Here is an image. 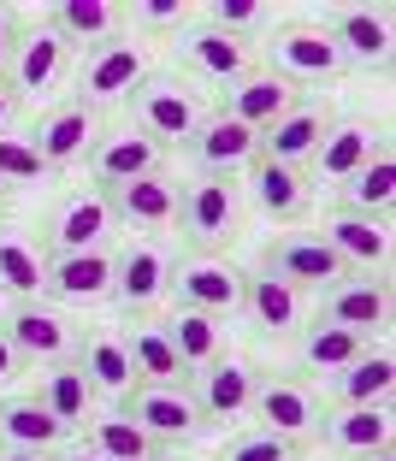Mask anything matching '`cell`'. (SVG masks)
<instances>
[{
    "mask_svg": "<svg viewBox=\"0 0 396 461\" xmlns=\"http://www.w3.org/2000/svg\"><path fill=\"white\" fill-rule=\"evenodd\" d=\"M243 285H248V272H237L225 255H184L178 272H172V296H178V308L213 313V320L243 313Z\"/></svg>",
    "mask_w": 396,
    "mask_h": 461,
    "instance_id": "30bf717a",
    "label": "cell"
},
{
    "mask_svg": "<svg viewBox=\"0 0 396 461\" xmlns=\"http://www.w3.org/2000/svg\"><path fill=\"white\" fill-rule=\"evenodd\" d=\"M266 71L290 89H326L343 77V54L331 48L326 24H284L266 36Z\"/></svg>",
    "mask_w": 396,
    "mask_h": 461,
    "instance_id": "5b68a950",
    "label": "cell"
},
{
    "mask_svg": "<svg viewBox=\"0 0 396 461\" xmlns=\"http://www.w3.org/2000/svg\"><path fill=\"white\" fill-rule=\"evenodd\" d=\"M66 71H71V48L48 24L13 36V54H6V83L18 89V101H24V95H54L59 83H66Z\"/></svg>",
    "mask_w": 396,
    "mask_h": 461,
    "instance_id": "ffe728a7",
    "label": "cell"
},
{
    "mask_svg": "<svg viewBox=\"0 0 396 461\" xmlns=\"http://www.w3.org/2000/svg\"><path fill=\"white\" fill-rule=\"evenodd\" d=\"M119 414H130L160 449L190 444V438L202 432V408H195L190 384H137V391L119 402Z\"/></svg>",
    "mask_w": 396,
    "mask_h": 461,
    "instance_id": "4fadbf2b",
    "label": "cell"
},
{
    "mask_svg": "<svg viewBox=\"0 0 396 461\" xmlns=\"http://www.w3.org/2000/svg\"><path fill=\"white\" fill-rule=\"evenodd\" d=\"M124 113H130V131H142L160 149H184L207 119V95L178 71H148V77L124 95Z\"/></svg>",
    "mask_w": 396,
    "mask_h": 461,
    "instance_id": "6da1fadb",
    "label": "cell"
},
{
    "mask_svg": "<svg viewBox=\"0 0 396 461\" xmlns=\"http://www.w3.org/2000/svg\"><path fill=\"white\" fill-rule=\"evenodd\" d=\"M36 402L54 414L66 432H77V426H89V408H95V396H89V379H83L77 366H41V391Z\"/></svg>",
    "mask_w": 396,
    "mask_h": 461,
    "instance_id": "74e56055",
    "label": "cell"
},
{
    "mask_svg": "<svg viewBox=\"0 0 396 461\" xmlns=\"http://www.w3.org/2000/svg\"><path fill=\"white\" fill-rule=\"evenodd\" d=\"M71 366H77L83 379H89V396H101V402H124V396L142 384L119 331H83L77 361H71Z\"/></svg>",
    "mask_w": 396,
    "mask_h": 461,
    "instance_id": "d4e9b609",
    "label": "cell"
},
{
    "mask_svg": "<svg viewBox=\"0 0 396 461\" xmlns=\"http://www.w3.org/2000/svg\"><path fill=\"white\" fill-rule=\"evenodd\" d=\"M178 230L195 255H225L243 230V195L231 177H195L178 195Z\"/></svg>",
    "mask_w": 396,
    "mask_h": 461,
    "instance_id": "3957f363",
    "label": "cell"
},
{
    "mask_svg": "<svg viewBox=\"0 0 396 461\" xmlns=\"http://www.w3.org/2000/svg\"><path fill=\"white\" fill-rule=\"evenodd\" d=\"M166 338H172V349H178L184 373H202V366H213L219 355H225V343H231V326L225 320H213V313H195V308H178L172 320H166Z\"/></svg>",
    "mask_w": 396,
    "mask_h": 461,
    "instance_id": "836d02e7",
    "label": "cell"
},
{
    "mask_svg": "<svg viewBox=\"0 0 396 461\" xmlns=\"http://www.w3.org/2000/svg\"><path fill=\"white\" fill-rule=\"evenodd\" d=\"M54 461H107V456H101V449H89V444H83V449H71V456H54Z\"/></svg>",
    "mask_w": 396,
    "mask_h": 461,
    "instance_id": "7dc6e473",
    "label": "cell"
},
{
    "mask_svg": "<svg viewBox=\"0 0 396 461\" xmlns=\"http://www.w3.org/2000/svg\"><path fill=\"white\" fill-rule=\"evenodd\" d=\"M207 24L237 36V41H255L266 24H278V13L273 6H255V0H219V6H207Z\"/></svg>",
    "mask_w": 396,
    "mask_h": 461,
    "instance_id": "b9f144b4",
    "label": "cell"
},
{
    "mask_svg": "<svg viewBox=\"0 0 396 461\" xmlns=\"http://www.w3.org/2000/svg\"><path fill=\"white\" fill-rule=\"evenodd\" d=\"M379 124H367V119H338L326 131V142L314 149V160H308V184H349V177L367 166V154L379 149Z\"/></svg>",
    "mask_w": 396,
    "mask_h": 461,
    "instance_id": "484cf974",
    "label": "cell"
},
{
    "mask_svg": "<svg viewBox=\"0 0 396 461\" xmlns=\"http://www.w3.org/2000/svg\"><path fill=\"white\" fill-rule=\"evenodd\" d=\"M148 461H184V456H172V449H154V456Z\"/></svg>",
    "mask_w": 396,
    "mask_h": 461,
    "instance_id": "f907efd6",
    "label": "cell"
},
{
    "mask_svg": "<svg viewBox=\"0 0 396 461\" xmlns=\"http://www.w3.org/2000/svg\"><path fill=\"white\" fill-rule=\"evenodd\" d=\"M66 426L36 402V396H6L0 402V449H30V456H59Z\"/></svg>",
    "mask_w": 396,
    "mask_h": 461,
    "instance_id": "4dcf8cb0",
    "label": "cell"
},
{
    "mask_svg": "<svg viewBox=\"0 0 396 461\" xmlns=\"http://www.w3.org/2000/svg\"><path fill=\"white\" fill-rule=\"evenodd\" d=\"M18 107H24V101H18V89L6 77H0V136L13 131V119H18Z\"/></svg>",
    "mask_w": 396,
    "mask_h": 461,
    "instance_id": "ee69618b",
    "label": "cell"
},
{
    "mask_svg": "<svg viewBox=\"0 0 396 461\" xmlns=\"http://www.w3.org/2000/svg\"><path fill=\"white\" fill-rule=\"evenodd\" d=\"M255 391H260V366L255 361H237V355H219L213 366H202V373L190 379V396H195V408H202V426L248 420Z\"/></svg>",
    "mask_w": 396,
    "mask_h": 461,
    "instance_id": "5bb4252c",
    "label": "cell"
},
{
    "mask_svg": "<svg viewBox=\"0 0 396 461\" xmlns=\"http://www.w3.org/2000/svg\"><path fill=\"white\" fill-rule=\"evenodd\" d=\"M243 190H248V207H255L260 219H273V225H296V219L308 213V202H314L308 172H302V166H284V160H266V154L248 166Z\"/></svg>",
    "mask_w": 396,
    "mask_h": 461,
    "instance_id": "7402d4cb",
    "label": "cell"
},
{
    "mask_svg": "<svg viewBox=\"0 0 396 461\" xmlns=\"http://www.w3.org/2000/svg\"><path fill=\"white\" fill-rule=\"evenodd\" d=\"M148 77V54H142L137 36H112L101 41V48H89L77 66V101H89V107H107V101H124L137 83Z\"/></svg>",
    "mask_w": 396,
    "mask_h": 461,
    "instance_id": "8fae6325",
    "label": "cell"
},
{
    "mask_svg": "<svg viewBox=\"0 0 396 461\" xmlns=\"http://www.w3.org/2000/svg\"><path fill=\"white\" fill-rule=\"evenodd\" d=\"M18 36V13L13 6H0V41H13Z\"/></svg>",
    "mask_w": 396,
    "mask_h": 461,
    "instance_id": "bcb514c9",
    "label": "cell"
},
{
    "mask_svg": "<svg viewBox=\"0 0 396 461\" xmlns=\"http://www.w3.org/2000/svg\"><path fill=\"white\" fill-rule=\"evenodd\" d=\"M48 166H41V154L30 149L24 136H0V190H41V184H48Z\"/></svg>",
    "mask_w": 396,
    "mask_h": 461,
    "instance_id": "ab89813d",
    "label": "cell"
},
{
    "mask_svg": "<svg viewBox=\"0 0 396 461\" xmlns=\"http://www.w3.org/2000/svg\"><path fill=\"white\" fill-rule=\"evenodd\" d=\"M83 166H89V177H95V190H119V184H137V177L166 172V149L124 124V131H101Z\"/></svg>",
    "mask_w": 396,
    "mask_h": 461,
    "instance_id": "d6986e66",
    "label": "cell"
},
{
    "mask_svg": "<svg viewBox=\"0 0 396 461\" xmlns=\"http://www.w3.org/2000/svg\"><path fill=\"white\" fill-rule=\"evenodd\" d=\"M6 54H13V41H0V77H6Z\"/></svg>",
    "mask_w": 396,
    "mask_h": 461,
    "instance_id": "681fc988",
    "label": "cell"
},
{
    "mask_svg": "<svg viewBox=\"0 0 396 461\" xmlns=\"http://www.w3.org/2000/svg\"><path fill=\"white\" fill-rule=\"evenodd\" d=\"M361 461H396V456H391V449H384V456H361Z\"/></svg>",
    "mask_w": 396,
    "mask_h": 461,
    "instance_id": "816d5d0a",
    "label": "cell"
},
{
    "mask_svg": "<svg viewBox=\"0 0 396 461\" xmlns=\"http://www.w3.org/2000/svg\"><path fill=\"white\" fill-rule=\"evenodd\" d=\"M326 391H331V402H338V408H379V402H391V391H396V355L384 349V343H373V349L356 355L343 373H331Z\"/></svg>",
    "mask_w": 396,
    "mask_h": 461,
    "instance_id": "f1b7e54d",
    "label": "cell"
},
{
    "mask_svg": "<svg viewBox=\"0 0 396 461\" xmlns=\"http://www.w3.org/2000/svg\"><path fill=\"white\" fill-rule=\"evenodd\" d=\"M184 154H190V166L202 177H237V172H248V166L260 160V131L225 119V113H207L202 131L184 142Z\"/></svg>",
    "mask_w": 396,
    "mask_h": 461,
    "instance_id": "e0dca14e",
    "label": "cell"
},
{
    "mask_svg": "<svg viewBox=\"0 0 396 461\" xmlns=\"http://www.w3.org/2000/svg\"><path fill=\"white\" fill-rule=\"evenodd\" d=\"M320 320L361 338H379L391 326V278H338L320 302Z\"/></svg>",
    "mask_w": 396,
    "mask_h": 461,
    "instance_id": "603a6c76",
    "label": "cell"
},
{
    "mask_svg": "<svg viewBox=\"0 0 396 461\" xmlns=\"http://www.w3.org/2000/svg\"><path fill=\"white\" fill-rule=\"evenodd\" d=\"M119 338L130 349V366H137L142 384H190V373H184V361H178V349H172L160 320H124Z\"/></svg>",
    "mask_w": 396,
    "mask_h": 461,
    "instance_id": "1f68e13d",
    "label": "cell"
},
{
    "mask_svg": "<svg viewBox=\"0 0 396 461\" xmlns=\"http://www.w3.org/2000/svg\"><path fill=\"white\" fill-rule=\"evenodd\" d=\"M178 195H184L178 177L154 172V177H137V184L107 190V202H112V219H119L124 230H172L178 225Z\"/></svg>",
    "mask_w": 396,
    "mask_h": 461,
    "instance_id": "cb8c5ba5",
    "label": "cell"
},
{
    "mask_svg": "<svg viewBox=\"0 0 396 461\" xmlns=\"http://www.w3.org/2000/svg\"><path fill=\"white\" fill-rule=\"evenodd\" d=\"M331 124H338L331 101H320V95L302 101V95H296L273 124H266V131H260V154H266V160H284V166H302V172H308V160H314V149L326 142Z\"/></svg>",
    "mask_w": 396,
    "mask_h": 461,
    "instance_id": "2e32d148",
    "label": "cell"
},
{
    "mask_svg": "<svg viewBox=\"0 0 396 461\" xmlns=\"http://www.w3.org/2000/svg\"><path fill=\"white\" fill-rule=\"evenodd\" d=\"M172 59H178V77L207 83V89H231L237 77L255 71V41H237V36H225V30H213L202 18L195 30H184V36L172 41Z\"/></svg>",
    "mask_w": 396,
    "mask_h": 461,
    "instance_id": "8992f818",
    "label": "cell"
},
{
    "mask_svg": "<svg viewBox=\"0 0 396 461\" xmlns=\"http://www.w3.org/2000/svg\"><path fill=\"white\" fill-rule=\"evenodd\" d=\"M41 278H48V249L30 237V230H6L0 225V296H41Z\"/></svg>",
    "mask_w": 396,
    "mask_h": 461,
    "instance_id": "d590c367",
    "label": "cell"
},
{
    "mask_svg": "<svg viewBox=\"0 0 396 461\" xmlns=\"http://www.w3.org/2000/svg\"><path fill=\"white\" fill-rule=\"evenodd\" d=\"M18 373H24V361H18V349L6 343V331H0V384H13Z\"/></svg>",
    "mask_w": 396,
    "mask_h": 461,
    "instance_id": "f6af8a7d",
    "label": "cell"
},
{
    "mask_svg": "<svg viewBox=\"0 0 396 461\" xmlns=\"http://www.w3.org/2000/svg\"><path fill=\"white\" fill-rule=\"evenodd\" d=\"M326 449H338L343 461H361V456H384L396 444V420H391V402L379 408H326V426H320Z\"/></svg>",
    "mask_w": 396,
    "mask_h": 461,
    "instance_id": "4316f807",
    "label": "cell"
},
{
    "mask_svg": "<svg viewBox=\"0 0 396 461\" xmlns=\"http://www.w3.org/2000/svg\"><path fill=\"white\" fill-rule=\"evenodd\" d=\"M296 101V89L290 83H278L273 71H248V77H237L231 89H219V113L225 119H237V124H248V131H266V124L278 119V113Z\"/></svg>",
    "mask_w": 396,
    "mask_h": 461,
    "instance_id": "f546056e",
    "label": "cell"
},
{
    "mask_svg": "<svg viewBox=\"0 0 396 461\" xmlns=\"http://www.w3.org/2000/svg\"><path fill=\"white\" fill-rule=\"evenodd\" d=\"M367 349H373V338L314 320V326L302 331V343H296V361H302V373H320V379H331V373H343V366L356 361V355H367Z\"/></svg>",
    "mask_w": 396,
    "mask_h": 461,
    "instance_id": "8d00e7d4",
    "label": "cell"
},
{
    "mask_svg": "<svg viewBox=\"0 0 396 461\" xmlns=\"http://www.w3.org/2000/svg\"><path fill=\"white\" fill-rule=\"evenodd\" d=\"M326 36L331 48L343 54V71H379L391 77V59H396V36H391V13L384 6H343V13L326 18Z\"/></svg>",
    "mask_w": 396,
    "mask_h": 461,
    "instance_id": "7c38bea8",
    "label": "cell"
},
{
    "mask_svg": "<svg viewBox=\"0 0 396 461\" xmlns=\"http://www.w3.org/2000/svg\"><path fill=\"white\" fill-rule=\"evenodd\" d=\"M248 414L260 420V432L284 438V444H296V449L314 444L320 426H326V402H320L314 384H302V379H260Z\"/></svg>",
    "mask_w": 396,
    "mask_h": 461,
    "instance_id": "ba28073f",
    "label": "cell"
},
{
    "mask_svg": "<svg viewBox=\"0 0 396 461\" xmlns=\"http://www.w3.org/2000/svg\"><path fill=\"white\" fill-rule=\"evenodd\" d=\"M302 313H308V290L284 285V278H273V272H248V285H243V320L260 331V338L302 331Z\"/></svg>",
    "mask_w": 396,
    "mask_h": 461,
    "instance_id": "83f0119b",
    "label": "cell"
},
{
    "mask_svg": "<svg viewBox=\"0 0 396 461\" xmlns=\"http://www.w3.org/2000/svg\"><path fill=\"white\" fill-rule=\"evenodd\" d=\"M0 219H6V190H0Z\"/></svg>",
    "mask_w": 396,
    "mask_h": 461,
    "instance_id": "f5cc1de1",
    "label": "cell"
},
{
    "mask_svg": "<svg viewBox=\"0 0 396 461\" xmlns=\"http://www.w3.org/2000/svg\"><path fill=\"white\" fill-rule=\"evenodd\" d=\"M195 6L190 0H137V6H124V24L137 30V36H172V30H190Z\"/></svg>",
    "mask_w": 396,
    "mask_h": 461,
    "instance_id": "60d3db41",
    "label": "cell"
},
{
    "mask_svg": "<svg viewBox=\"0 0 396 461\" xmlns=\"http://www.w3.org/2000/svg\"><path fill=\"white\" fill-rule=\"evenodd\" d=\"M0 331H6V343L18 349L24 366H66V361H77V343H83V326L48 296L13 302L6 320H0Z\"/></svg>",
    "mask_w": 396,
    "mask_h": 461,
    "instance_id": "7a4b0ae2",
    "label": "cell"
},
{
    "mask_svg": "<svg viewBox=\"0 0 396 461\" xmlns=\"http://www.w3.org/2000/svg\"><path fill=\"white\" fill-rule=\"evenodd\" d=\"M343 202H349V213H367V219H384V225H391V207H396V154H391L384 136H379V149L367 154V166L343 184Z\"/></svg>",
    "mask_w": 396,
    "mask_h": 461,
    "instance_id": "e575fe53",
    "label": "cell"
},
{
    "mask_svg": "<svg viewBox=\"0 0 396 461\" xmlns=\"http://www.w3.org/2000/svg\"><path fill=\"white\" fill-rule=\"evenodd\" d=\"M326 249L343 260V272L349 278H391V225L384 219H367V213H331L326 219Z\"/></svg>",
    "mask_w": 396,
    "mask_h": 461,
    "instance_id": "9a60e30c",
    "label": "cell"
},
{
    "mask_svg": "<svg viewBox=\"0 0 396 461\" xmlns=\"http://www.w3.org/2000/svg\"><path fill=\"white\" fill-rule=\"evenodd\" d=\"M112 230H119V219H112V202L107 190H71L66 202L48 213V225H41V249L48 255H89V249H107Z\"/></svg>",
    "mask_w": 396,
    "mask_h": 461,
    "instance_id": "52a82bcc",
    "label": "cell"
},
{
    "mask_svg": "<svg viewBox=\"0 0 396 461\" xmlns=\"http://www.w3.org/2000/svg\"><path fill=\"white\" fill-rule=\"evenodd\" d=\"M95 136H101V113L89 107V101H59V107H48L36 124H30V149L41 154V166L48 172H66V166H83L89 160V149H95Z\"/></svg>",
    "mask_w": 396,
    "mask_h": 461,
    "instance_id": "9c48e42d",
    "label": "cell"
},
{
    "mask_svg": "<svg viewBox=\"0 0 396 461\" xmlns=\"http://www.w3.org/2000/svg\"><path fill=\"white\" fill-rule=\"evenodd\" d=\"M255 272H273V278H284V285H296V290H331L338 278H349L343 260L326 249V237H302V230L273 237V243L260 249Z\"/></svg>",
    "mask_w": 396,
    "mask_h": 461,
    "instance_id": "ac0fdd59",
    "label": "cell"
},
{
    "mask_svg": "<svg viewBox=\"0 0 396 461\" xmlns=\"http://www.w3.org/2000/svg\"><path fill=\"white\" fill-rule=\"evenodd\" d=\"M172 272H178V255L154 237H137L112 255V302L124 308V320H154L166 296H172Z\"/></svg>",
    "mask_w": 396,
    "mask_h": 461,
    "instance_id": "277c9868",
    "label": "cell"
},
{
    "mask_svg": "<svg viewBox=\"0 0 396 461\" xmlns=\"http://www.w3.org/2000/svg\"><path fill=\"white\" fill-rule=\"evenodd\" d=\"M219 461H302V449L273 432H237L231 444L219 449Z\"/></svg>",
    "mask_w": 396,
    "mask_h": 461,
    "instance_id": "7bdbcfd3",
    "label": "cell"
},
{
    "mask_svg": "<svg viewBox=\"0 0 396 461\" xmlns=\"http://www.w3.org/2000/svg\"><path fill=\"white\" fill-rule=\"evenodd\" d=\"M124 24V6H112V0H59V6H48V30H54L66 48H101V41H112Z\"/></svg>",
    "mask_w": 396,
    "mask_h": 461,
    "instance_id": "d6a6232c",
    "label": "cell"
},
{
    "mask_svg": "<svg viewBox=\"0 0 396 461\" xmlns=\"http://www.w3.org/2000/svg\"><path fill=\"white\" fill-rule=\"evenodd\" d=\"M0 461H54V456H30V449H0Z\"/></svg>",
    "mask_w": 396,
    "mask_h": 461,
    "instance_id": "c3c4849f",
    "label": "cell"
},
{
    "mask_svg": "<svg viewBox=\"0 0 396 461\" xmlns=\"http://www.w3.org/2000/svg\"><path fill=\"white\" fill-rule=\"evenodd\" d=\"M41 296L59 302V308H95V302H112V249H89V255H48Z\"/></svg>",
    "mask_w": 396,
    "mask_h": 461,
    "instance_id": "44dd1931",
    "label": "cell"
},
{
    "mask_svg": "<svg viewBox=\"0 0 396 461\" xmlns=\"http://www.w3.org/2000/svg\"><path fill=\"white\" fill-rule=\"evenodd\" d=\"M83 432H89V449H101L107 461H148L154 449H160L130 414H119V408H112V414H89Z\"/></svg>",
    "mask_w": 396,
    "mask_h": 461,
    "instance_id": "f35d334b",
    "label": "cell"
}]
</instances>
